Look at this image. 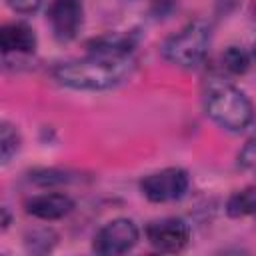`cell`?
Here are the masks:
<instances>
[{
  "label": "cell",
  "instance_id": "17",
  "mask_svg": "<svg viewBox=\"0 0 256 256\" xmlns=\"http://www.w3.org/2000/svg\"><path fill=\"white\" fill-rule=\"evenodd\" d=\"M252 56H254V58H256V44H254V52H252Z\"/></svg>",
  "mask_w": 256,
  "mask_h": 256
},
{
  "label": "cell",
  "instance_id": "2",
  "mask_svg": "<svg viewBox=\"0 0 256 256\" xmlns=\"http://www.w3.org/2000/svg\"><path fill=\"white\" fill-rule=\"evenodd\" d=\"M204 110L220 128L242 132L254 120V110L246 94L222 78H210L204 86Z\"/></svg>",
  "mask_w": 256,
  "mask_h": 256
},
{
  "label": "cell",
  "instance_id": "8",
  "mask_svg": "<svg viewBox=\"0 0 256 256\" xmlns=\"http://www.w3.org/2000/svg\"><path fill=\"white\" fill-rule=\"evenodd\" d=\"M74 210V200L60 192L38 194L26 200V212L40 220H60Z\"/></svg>",
  "mask_w": 256,
  "mask_h": 256
},
{
  "label": "cell",
  "instance_id": "14",
  "mask_svg": "<svg viewBox=\"0 0 256 256\" xmlns=\"http://www.w3.org/2000/svg\"><path fill=\"white\" fill-rule=\"evenodd\" d=\"M30 180L40 184V186H52V184H64L70 180V176L66 172L60 170H36L30 174Z\"/></svg>",
  "mask_w": 256,
  "mask_h": 256
},
{
  "label": "cell",
  "instance_id": "12",
  "mask_svg": "<svg viewBox=\"0 0 256 256\" xmlns=\"http://www.w3.org/2000/svg\"><path fill=\"white\" fill-rule=\"evenodd\" d=\"M250 62H252V56L238 46H228L222 52V66L230 74H244L248 70Z\"/></svg>",
  "mask_w": 256,
  "mask_h": 256
},
{
  "label": "cell",
  "instance_id": "5",
  "mask_svg": "<svg viewBox=\"0 0 256 256\" xmlns=\"http://www.w3.org/2000/svg\"><path fill=\"white\" fill-rule=\"evenodd\" d=\"M138 242V228L128 218H114L106 222L94 236L92 250L96 254H124Z\"/></svg>",
  "mask_w": 256,
  "mask_h": 256
},
{
  "label": "cell",
  "instance_id": "16",
  "mask_svg": "<svg viewBox=\"0 0 256 256\" xmlns=\"http://www.w3.org/2000/svg\"><path fill=\"white\" fill-rule=\"evenodd\" d=\"M8 6L18 14H32L40 8L42 0H6Z\"/></svg>",
  "mask_w": 256,
  "mask_h": 256
},
{
  "label": "cell",
  "instance_id": "3",
  "mask_svg": "<svg viewBox=\"0 0 256 256\" xmlns=\"http://www.w3.org/2000/svg\"><path fill=\"white\" fill-rule=\"evenodd\" d=\"M210 40V26L204 20H194L164 40L162 56L180 68H194L206 58Z\"/></svg>",
  "mask_w": 256,
  "mask_h": 256
},
{
  "label": "cell",
  "instance_id": "9",
  "mask_svg": "<svg viewBox=\"0 0 256 256\" xmlns=\"http://www.w3.org/2000/svg\"><path fill=\"white\" fill-rule=\"evenodd\" d=\"M0 46L4 54H30L36 48V34L24 22H10L0 28Z\"/></svg>",
  "mask_w": 256,
  "mask_h": 256
},
{
  "label": "cell",
  "instance_id": "1",
  "mask_svg": "<svg viewBox=\"0 0 256 256\" xmlns=\"http://www.w3.org/2000/svg\"><path fill=\"white\" fill-rule=\"evenodd\" d=\"M134 62L130 54H94L60 62L52 76L58 84L74 90H108L130 78Z\"/></svg>",
  "mask_w": 256,
  "mask_h": 256
},
{
  "label": "cell",
  "instance_id": "15",
  "mask_svg": "<svg viewBox=\"0 0 256 256\" xmlns=\"http://www.w3.org/2000/svg\"><path fill=\"white\" fill-rule=\"evenodd\" d=\"M238 166L250 174H256V136H252L238 154Z\"/></svg>",
  "mask_w": 256,
  "mask_h": 256
},
{
  "label": "cell",
  "instance_id": "13",
  "mask_svg": "<svg viewBox=\"0 0 256 256\" xmlns=\"http://www.w3.org/2000/svg\"><path fill=\"white\" fill-rule=\"evenodd\" d=\"M20 148V136L16 128L8 122H2L0 126V152H2V164H8L10 158L18 152Z\"/></svg>",
  "mask_w": 256,
  "mask_h": 256
},
{
  "label": "cell",
  "instance_id": "11",
  "mask_svg": "<svg viewBox=\"0 0 256 256\" xmlns=\"http://www.w3.org/2000/svg\"><path fill=\"white\" fill-rule=\"evenodd\" d=\"M226 212L232 218H244V216L256 214V188L248 186V188L236 190L226 202Z\"/></svg>",
  "mask_w": 256,
  "mask_h": 256
},
{
  "label": "cell",
  "instance_id": "4",
  "mask_svg": "<svg viewBox=\"0 0 256 256\" xmlns=\"http://www.w3.org/2000/svg\"><path fill=\"white\" fill-rule=\"evenodd\" d=\"M188 174L182 168H164L142 178L140 190L150 202H172L180 200L188 190Z\"/></svg>",
  "mask_w": 256,
  "mask_h": 256
},
{
  "label": "cell",
  "instance_id": "10",
  "mask_svg": "<svg viewBox=\"0 0 256 256\" xmlns=\"http://www.w3.org/2000/svg\"><path fill=\"white\" fill-rule=\"evenodd\" d=\"M134 38L132 34L122 32H108L88 42V52L94 54H132Z\"/></svg>",
  "mask_w": 256,
  "mask_h": 256
},
{
  "label": "cell",
  "instance_id": "6",
  "mask_svg": "<svg viewBox=\"0 0 256 256\" xmlns=\"http://www.w3.org/2000/svg\"><path fill=\"white\" fill-rule=\"evenodd\" d=\"M146 240L160 252H180L190 242V228L182 218H162L146 226Z\"/></svg>",
  "mask_w": 256,
  "mask_h": 256
},
{
  "label": "cell",
  "instance_id": "7",
  "mask_svg": "<svg viewBox=\"0 0 256 256\" xmlns=\"http://www.w3.org/2000/svg\"><path fill=\"white\" fill-rule=\"evenodd\" d=\"M82 16L84 10L80 0H50L48 22L56 40L60 42L74 40L82 26Z\"/></svg>",
  "mask_w": 256,
  "mask_h": 256
}]
</instances>
